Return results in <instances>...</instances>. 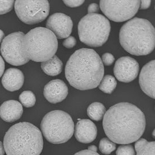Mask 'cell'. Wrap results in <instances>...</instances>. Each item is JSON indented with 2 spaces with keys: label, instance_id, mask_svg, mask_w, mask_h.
Instances as JSON below:
<instances>
[{
  "label": "cell",
  "instance_id": "cell-1",
  "mask_svg": "<svg viewBox=\"0 0 155 155\" xmlns=\"http://www.w3.org/2000/svg\"><path fill=\"white\" fill-rule=\"evenodd\" d=\"M146 121L143 112L136 106L121 102L111 106L103 118L106 135L114 143L129 144L143 134Z\"/></svg>",
  "mask_w": 155,
  "mask_h": 155
},
{
  "label": "cell",
  "instance_id": "cell-2",
  "mask_svg": "<svg viewBox=\"0 0 155 155\" xmlns=\"http://www.w3.org/2000/svg\"><path fill=\"white\" fill-rule=\"evenodd\" d=\"M104 75V67L99 55L92 49L77 50L65 67V76L73 87L88 90L98 86Z\"/></svg>",
  "mask_w": 155,
  "mask_h": 155
},
{
  "label": "cell",
  "instance_id": "cell-3",
  "mask_svg": "<svg viewBox=\"0 0 155 155\" xmlns=\"http://www.w3.org/2000/svg\"><path fill=\"white\" fill-rule=\"evenodd\" d=\"M119 39L121 46L128 53L147 55L155 48V28L148 20L134 17L123 25Z\"/></svg>",
  "mask_w": 155,
  "mask_h": 155
},
{
  "label": "cell",
  "instance_id": "cell-4",
  "mask_svg": "<svg viewBox=\"0 0 155 155\" xmlns=\"http://www.w3.org/2000/svg\"><path fill=\"white\" fill-rule=\"evenodd\" d=\"M3 145L7 155H40L43 148L42 133L29 122H19L6 132Z\"/></svg>",
  "mask_w": 155,
  "mask_h": 155
},
{
  "label": "cell",
  "instance_id": "cell-5",
  "mask_svg": "<svg viewBox=\"0 0 155 155\" xmlns=\"http://www.w3.org/2000/svg\"><path fill=\"white\" fill-rule=\"evenodd\" d=\"M23 54L29 61L44 62L50 60L57 51L58 41L55 35L44 27H37L25 34L22 39Z\"/></svg>",
  "mask_w": 155,
  "mask_h": 155
},
{
  "label": "cell",
  "instance_id": "cell-6",
  "mask_svg": "<svg viewBox=\"0 0 155 155\" xmlns=\"http://www.w3.org/2000/svg\"><path fill=\"white\" fill-rule=\"evenodd\" d=\"M40 127L45 139L51 143H65L74 133V123L71 117L64 111L53 110L43 118Z\"/></svg>",
  "mask_w": 155,
  "mask_h": 155
},
{
  "label": "cell",
  "instance_id": "cell-7",
  "mask_svg": "<svg viewBox=\"0 0 155 155\" xmlns=\"http://www.w3.org/2000/svg\"><path fill=\"white\" fill-rule=\"evenodd\" d=\"M78 29L81 42L91 47H99L104 45L109 38L110 23L101 14H87L79 22Z\"/></svg>",
  "mask_w": 155,
  "mask_h": 155
},
{
  "label": "cell",
  "instance_id": "cell-8",
  "mask_svg": "<svg viewBox=\"0 0 155 155\" xmlns=\"http://www.w3.org/2000/svg\"><path fill=\"white\" fill-rule=\"evenodd\" d=\"M15 9L22 22L33 25L43 21L48 17L50 3L47 0H16Z\"/></svg>",
  "mask_w": 155,
  "mask_h": 155
},
{
  "label": "cell",
  "instance_id": "cell-9",
  "mask_svg": "<svg viewBox=\"0 0 155 155\" xmlns=\"http://www.w3.org/2000/svg\"><path fill=\"white\" fill-rule=\"evenodd\" d=\"M139 0H102L100 8L109 19L114 22L126 21L136 15L140 8Z\"/></svg>",
  "mask_w": 155,
  "mask_h": 155
},
{
  "label": "cell",
  "instance_id": "cell-10",
  "mask_svg": "<svg viewBox=\"0 0 155 155\" xmlns=\"http://www.w3.org/2000/svg\"><path fill=\"white\" fill-rule=\"evenodd\" d=\"M25 34L22 32L11 33L3 39L1 45V55L9 64L15 66H22L29 60L23 54L22 39Z\"/></svg>",
  "mask_w": 155,
  "mask_h": 155
},
{
  "label": "cell",
  "instance_id": "cell-11",
  "mask_svg": "<svg viewBox=\"0 0 155 155\" xmlns=\"http://www.w3.org/2000/svg\"><path fill=\"white\" fill-rule=\"evenodd\" d=\"M139 63L129 56H124L117 61L114 67V74L118 81L129 83L134 81L139 74Z\"/></svg>",
  "mask_w": 155,
  "mask_h": 155
},
{
  "label": "cell",
  "instance_id": "cell-12",
  "mask_svg": "<svg viewBox=\"0 0 155 155\" xmlns=\"http://www.w3.org/2000/svg\"><path fill=\"white\" fill-rule=\"evenodd\" d=\"M46 27L57 39L67 38L72 32L73 22L71 17L62 13H56L48 18Z\"/></svg>",
  "mask_w": 155,
  "mask_h": 155
},
{
  "label": "cell",
  "instance_id": "cell-13",
  "mask_svg": "<svg viewBox=\"0 0 155 155\" xmlns=\"http://www.w3.org/2000/svg\"><path fill=\"white\" fill-rule=\"evenodd\" d=\"M68 94V87L61 79L50 81L44 88V96L45 99L53 104L62 102L66 98Z\"/></svg>",
  "mask_w": 155,
  "mask_h": 155
},
{
  "label": "cell",
  "instance_id": "cell-14",
  "mask_svg": "<svg viewBox=\"0 0 155 155\" xmlns=\"http://www.w3.org/2000/svg\"><path fill=\"white\" fill-rule=\"evenodd\" d=\"M139 83L144 93L155 99V60L150 61L143 67L139 76Z\"/></svg>",
  "mask_w": 155,
  "mask_h": 155
},
{
  "label": "cell",
  "instance_id": "cell-15",
  "mask_svg": "<svg viewBox=\"0 0 155 155\" xmlns=\"http://www.w3.org/2000/svg\"><path fill=\"white\" fill-rule=\"evenodd\" d=\"M74 133L75 138L79 142L88 144L96 139L98 129L94 122L91 120L82 119L77 123Z\"/></svg>",
  "mask_w": 155,
  "mask_h": 155
},
{
  "label": "cell",
  "instance_id": "cell-16",
  "mask_svg": "<svg viewBox=\"0 0 155 155\" xmlns=\"http://www.w3.org/2000/svg\"><path fill=\"white\" fill-rule=\"evenodd\" d=\"M22 113V105L16 100L6 101L0 106V117L5 122L16 121L21 118Z\"/></svg>",
  "mask_w": 155,
  "mask_h": 155
},
{
  "label": "cell",
  "instance_id": "cell-17",
  "mask_svg": "<svg viewBox=\"0 0 155 155\" xmlns=\"http://www.w3.org/2000/svg\"><path fill=\"white\" fill-rule=\"evenodd\" d=\"M3 87L9 91H17L22 87L24 82V75L21 70L10 68L6 70L2 78Z\"/></svg>",
  "mask_w": 155,
  "mask_h": 155
},
{
  "label": "cell",
  "instance_id": "cell-18",
  "mask_svg": "<svg viewBox=\"0 0 155 155\" xmlns=\"http://www.w3.org/2000/svg\"><path fill=\"white\" fill-rule=\"evenodd\" d=\"M41 68L47 75L54 77L61 73L63 69V63L57 56L54 55L50 60L42 62Z\"/></svg>",
  "mask_w": 155,
  "mask_h": 155
},
{
  "label": "cell",
  "instance_id": "cell-19",
  "mask_svg": "<svg viewBox=\"0 0 155 155\" xmlns=\"http://www.w3.org/2000/svg\"><path fill=\"white\" fill-rule=\"evenodd\" d=\"M136 155H155V141H148L144 139L138 140L134 145Z\"/></svg>",
  "mask_w": 155,
  "mask_h": 155
},
{
  "label": "cell",
  "instance_id": "cell-20",
  "mask_svg": "<svg viewBox=\"0 0 155 155\" xmlns=\"http://www.w3.org/2000/svg\"><path fill=\"white\" fill-rule=\"evenodd\" d=\"M87 113L91 119L96 121H100L105 114V107L100 102H93L89 106Z\"/></svg>",
  "mask_w": 155,
  "mask_h": 155
},
{
  "label": "cell",
  "instance_id": "cell-21",
  "mask_svg": "<svg viewBox=\"0 0 155 155\" xmlns=\"http://www.w3.org/2000/svg\"><path fill=\"white\" fill-rule=\"evenodd\" d=\"M117 84V83L115 78L110 75H106L101 80L98 87L104 93L110 94L116 88Z\"/></svg>",
  "mask_w": 155,
  "mask_h": 155
},
{
  "label": "cell",
  "instance_id": "cell-22",
  "mask_svg": "<svg viewBox=\"0 0 155 155\" xmlns=\"http://www.w3.org/2000/svg\"><path fill=\"white\" fill-rule=\"evenodd\" d=\"M21 104L25 107H32L35 105L36 99L33 92L31 91H24L19 96Z\"/></svg>",
  "mask_w": 155,
  "mask_h": 155
},
{
  "label": "cell",
  "instance_id": "cell-23",
  "mask_svg": "<svg viewBox=\"0 0 155 155\" xmlns=\"http://www.w3.org/2000/svg\"><path fill=\"white\" fill-rule=\"evenodd\" d=\"M116 148V144L108 138H103L101 140L99 149L101 152L104 155H109Z\"/></svg>",
  "mask_w": 155,
  "mask_h": 155
},
{
  "label": "cell",
  "instance_id": "cell-24",
  "mask_svg": "<svg viewBox=\"0 0 155 155\" xmlns=\"http://www.w3.org/2000/svg\"><path fill=\"white\" fill-rule=\"evenodd\" d=\"M15 4L13 0H0V15L11 11Z\"/></svg>",
  "mask_w": 155,
  "mask_h": 155
},
{
  "label": "cell",
  "instance_id": "cell-25",
  "mask_svg": "<svg viewBox=\"0 0 155 155\" xmlns=\"http://www.w3.org/2000/svg\"><path fill=\"white\" fill-rule=\"evenodd\" d=\"M116 155H136V152L132 145L126 144L118 147L117 150Z\"/></svg>",
  "mask_w": 155,
  "mask_h": 155
},
{
  "label": "cell",
  "instance_id": "cell-26",
  "mask_svg": "<svg viewBox=\"0 0 155 155\" xmlns=\"http://www.w3.org/2000/svg\"><path fill=\"white\" fill-rule=\"evenodd\" d=\"M102 61L106 66H110L115 61L114 56L110 53H105L102 56Z\"/></svg>",
  "mask_w": 155,
  "mask_h": 155
},
{
  "label": "cell",
  "instance_id": "cell-27",
  "mask_svg": "<svg viewBox=\"0 0 155 155\" xmlns=\"http://www.w3.org/2000/svg\"><path fill=\"white\" fill-rule=\"evenodd\" d=\"M77 43V40L72 36H68L63 42V45L68 49H71L74 47Z\"/></svg>",
  "mask_w": 155,
  "mask_h": 155
},
{
  "label": "cell",
  "instance_id": "cell-28",
  "mask_svg": "<svg viewBox=\"0 0 155 155\" xmlns=\"http://www.w3.org/2000/svg\"><path fill=\"white\" fill-rule=\"evenodd\" d=\"M63 2L70 8H77L82 5L84 2V0H64Z\"/></svg>",
  "mask_w": 155,
  "mask_h": 155
},
{
  "label": "cell",
  "instance_id": "cell-29",
  "mask_svg": "<svg viewBox=\"0 0 155 155\" xmlns=\"http://www.w3.org/2000/svg\"><path fill=\"white\" fill-rule=\"evenodd\" d=\"M88 14H92V13H97L100 11V6L97 4H91L89 5L88 9Z\"/></svg>",
  "mask_w": 155,
  "mask_h": 155
},
{
  "label": "cell",
  "instance_id": "cell-30",
  "mask_svg": "<svg viewBox=\"0 0 155 155\" xmlns=\"http://www.w3.org/2000/svg\"><path fill=\"white\" fill-rule=\"evenodd\" d=\"M151 4V1L150 0H143L140 1V4L139 9L143 10V9H147L150 8V5Z\"/></svg>",
  "mask_w": 155,
  "mask_h": 155
},
{
  "label": "cell",
  "instance_id": "cell-31",
  "mask_svg": "<svg viewBox=\"0 0 155 155\" xmlns=\"http://www.w3.org/2000/svg\"><path fill=\"white\" fill-rule=\"evenodd\" d=\"M74 155H100L97 152H94L88 150H82Z\"/></svg>",
  "mask_w": 155,
  "mask_h": 155
},
{
  "label": "cell",
  "instance_id": "cell-32",
  "mask_svg": "<svg viewBox=\"0 0 155 155\" xmlns=\"http://www.w3.org/2000/svg\"><path fill=\"white\" fill-rule=\"evenodd\" d=\"M5 70V62L3 58L0 55V78L3 75Z\"/></svg>",
  "mask_w": 155,
  "mask_h": 155
},
{
  "label": "cell",
  "instance_id": "cell-33",
  "mask_svg": "<svg viewBox=\"0 0 155 155\" xmlns=\"http://www.w3.org/2000/svg\"><path fill=\"white\" fill-rule=\"evenodd\" d=\"M5 154V150L4 147L3 143L0 141V155H4Z\"/></svg>",
  "mask_w": 155,
  "mask_h": 155
},
{
  "label": "cell",
  "instance_id": "cell-34",
  "mask_svg": "<svg viewBox=\"0 0 155 155\" xmlns=\"http://www.w3.org/2000/svg\"><path fill=\"white\" fill-rule=\"evenodd\" d=\"M88 150H90V151H92V152H97V147L95 145H91V146L89 147Z\"/></svg>",
  "mask_w": 155,
  "mask_h": 155
},
{
  "label": "cell",
  "instance_id": "cell-35",
  "mask_svg": "<svg viewBox=\"0 0 155 155\" xmlns=\"http://www.w3.org/2000/svg\"><path fill=\"white\" fill-rule=\"evenodd\" d=\"M4 36H5V35H4V32H3L2 30L0 29V43H1L2 42V41L3 40V39H4Z\"/></svg>",
  "mask_w": 155,
  "mask_h": 155
},
{
  "label": "cell",
  "instance_id": "cell-36",
  "mask_svg": "<svg viewBox=\"0 0 155 155\" xmlns=\"http://www.w3.org/2000/svg\"><path fill=\"white\" fill-rule=\"evenodd\" d=\"M155 130H153V138H154V139H155Z\"/></svg>",
  "mask_w": 155,
  "mask_h": 155
}]
</instances>
